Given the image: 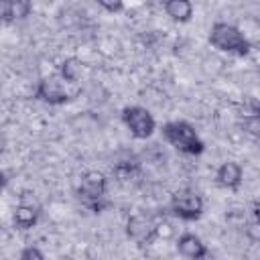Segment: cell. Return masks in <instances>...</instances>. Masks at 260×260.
<instances>
[{
  "label": "cell",
  "mask_w": 260,
  "mask_h": 260,
  "mask_svg": "<svg viewBox=\"0 0 260 260\" xmlns=\"http://www.w3.org/2000/svg\"><path fill=\"white\" fill-rule=\"evenodd\" d=\"M252 215H254V219L260 223V199H256V201L252 203Z\"/></svg>",
  "instance_id": "obj_18"
},
{
  "label": "cell",
  "mask_w": 260,
  "mask_h": 260,
  "mask_svg": "<svg viewBox=\"0 0 260 260\" xmlns=\"http://www.w3.org/2000/svg\"><path fill=\"white\" fill-rule=\"evenodd\" d=\"M160 136L167 144L187 156H199L205 152V142L197 134L195 126L187 120H171L160 126Z\"/></svg>",
  "instance_id": "obj_2"
},
{
  "label": "cell",
  "mask_w": 260,
  "mask_h": 260,
  "mask_svg": "<svg viewBox=\"0 0 260 260\" xmlns=\"http://www.w3.org/2000/svg\"><path fill=\"white\" fill-rule=\"evenodd\" d=\"M18 260H47V256H45V252L39 248V246H24L22 250H20V256H18Z\"/></svg>",
  "instance_id": "obj_17"
},
{
  "label": "cell",
  "mask_w": 260,
  "mask_h": 260,
  "mask_svg": "<svg viewBox=\"0 0 260 260\" xmlns=\"http://www.w3.org/2000/svg\"><path fill=\"white\" fill-rule=\"evenodd\" d=\"M30 12H32V2H28V0H4V2H0V16H2L4 24L22 20V18L30 16Z\"/></svg>",
  "instance_id": "obj_11"
},
{
  "label": "cell",
  "mask_w": 260,
  "mask_h": 260,
  "mask_svg": "<svg viewBox=\"0 0 260 260\" xmlns=\"http://www.w3.org/2000/svg\"><path fill=\"white\" fill-rule=\"evenodd\" d=\"M162 10L171 20L181 22V24L191 22V18L195 14V6H193L191 0H165Z\"/></svg>",
  "instance_id": "obj_12"
},
{
  "label": "cell",
  "mask_w": 260,
  "mask_h": 260,
  "mask_svg": "<svg viewBox=\"0 0 260 260\" xmlns=\"http://www.w3.org/2000/svg\"><path fill=\"white\" fill-rule=\"evenodd\" d=\"M32 98L37 102H43L47 106H65L73 100V93L67 89V83L59 77V73L53 75H45L37 81L35 89H32Z\"/></svg>",
  "instance_id": "obj_5"
},
{
  "label": "cell",
  "mask_w": 260,
  "mask_h": 260,
  "mask_svg": "<svg viewBox=\"0 0 260 260\" xmlns=\"http://www.w3.org/2000/svg\"><path fill=\"white\" fill-rule=\"evenodd\" d=\"M154 223H156V219H152L150 215H144V213L130 215L128 221H126V236H128V240H132L138 248H150L156 242Z\"/></svg>",
  "instance_id": "obj_7"
},
{
  "label": "cell",
  "mask_w": 260,
  "mask_h": 260,
  "mask_svg": "<svg viewBox=\"0 0 260 260\" xmlns=\"http://www.w3.org/2000/svg\"><path fill=\"white\" fill-rule=\"evenodd\" d=\"M203 211H205V201L191 187L177 189L169 199V213L181 221H197L203 215Z\"/></svg>",
  "instance_id": "obj_4"
},
{
  "label": "cell",
  "mask_w": 260,
  "mask_h": 260,
  "mask_svg": "<svg viewBox=\"0 0 260 260\" xmlns=\"http://www.w3.org/2000/svg\"><path fill=\"white\" fill-rule=\"evenodd\" d=\"M250 110H252V116L260 120V102H252V106H250Z\"/></svg>",
  "instance_id": "obj_19"
},
{
  "label": "cell",
  "mask_w": 260,
  "mask_h": 260,
  "mask_svg": "<svg viewBox=\"0 0 260 260\" xmlns=\"http://www.w3.org/2000/svg\"><path fill=\"white\" fill-rule=\"evenodd\" d=\"M95 4H98V8L106 10L108 14H120L126 10V4L122 0H98Z\"/></svg>",
  "instance_id": "obj_16"
},
{
  "label": "cell",
  "mask_w": 260,
  "mask_h": 260,
  "mask_svg": "<svg viewBox=\"0 0 260 260\" xmlns=\"http://www.w3.org/2000/svg\"><path fill=\"white\" fill-rule=\"evenodd\" d=\"M83 75V63L77 57H65L59 63V77L65 83H77Z\"/></svg>",
  "instance_id": "obj_13"
},
{
  "label": "cell",
  "mask_w": 260,
  "mask_h": 260,
  "mask_svg": "<svg viewBox=\"0 0 260 260\" xmlns=\"http://www.w3.org/2000/svg\"><path fill=\"white\" fill-rule=\"evenodd\" d=\"M154 234H156V240H162V242L177 238V230H175V225H173L169 219H156V223H154Z\"/></svg>",
  "instance_id": "obj_15"
},
{
  "label": "cell",
  "mask_w": 260,
  "mask_h": 260,
  "mask_svg": "<svg viewBox=\"0 0 260 260\" xmlns=\"http://www.w3.org/2000/svg\"><path fill=\"white\" fill-rule=\"evenodd\" d=\"M215 183L225 191H238L244 183V167L238 160H223L215 169Z\"/></svg>",
  "instance_id": "obj_9"
},
{
  "label": "cell",
  "mask_w": 260,
  "mask_h": 260,
  "mask_svg": "<svg viewBox=\"0 0 260 260\" xmlns=\"http://www.w3.org/2000/svg\"><path fill=\"white\" fill-rule=\"evenodd\" d=\"M207 41L213 49L228 53V55H234V57H246L252 51V43L244 35V30L232 22H225V20H215L211 24Z\"/></svg>",
  "instance_id": "obj_1"
},
{
  "label": "cell",
  "mask_w": 260,
  "mask_h": 260,
  "mask_svg": "<svg viewBox=\"0 0 260 260\" xmlns=\"http://www.w3.org/2000/svg\"><path fill=\"white\" fill-rule=\"evenodd\" d=\"M77 201L91 213L106 211L112 201L108 199V177L102 171H87L81 175V181L75 189Z\"/></svg>",
  "instance_id": "obj_3"
},
{
  "label": "cell",
  "mask_w": 260,
  "mask_h": 260,
  "mask_svg": "<svg viewBox=\"0 0 260 260\" xmlns=\"http://www.w3.org/2000/svg\"><path fill=\"white\" fill-rule=\"evenodd\" d=\"M175 248L185 260H205L209 256V248L205 242L193 234V232H183L175 238Z\"/></svg>",
  "instance_id": "obj_8"
},
{
  "label": "cell",
  "mask_w": 260,
  "mask_h": 260,
  "mask_svg": "<svg viewBox=\"0 0 260 260\" xmlns=\"http://www.w3.org/2000/svg\"><path fill=\"white\" fill-rule=\"evenodd\" d=\"M140 171V165L136 160H118L114 167H112V177L120 183L124 181H130L136 173Z\"/></svg>",
  "instance_id": "obj_14"
},
{
  "label": "cell",
  "mask_w": 260,
  "mask_h": 260,
  "mask_svg": "<svg viewBox=\"0 0 260 260\" xmlns=\"http://www.w3.org/2000/svg\"><path fill=\"white\" fill-rule=\"evenodd\" d=\"M41 219V207L32 205V203H20L14 207L12 211V223L16 230H32Z\"/></svg>",
  "instance_id": "obj_10"
},
{
  "label": "cell",
  "mask_w": 260,
  "mask_h": 260,
  "mask_svg": "<svg viewBox=\"0 0 260 260\" xmlns=\"http://www.w3.org/2000/svg\"><path fill=\"white\" fill-rule=\"evenodd\" d=\"M120 118L136 140H146L156 132V120L144 106H126L122 108Z\"/></svg>",
  "instance_id": "obj_6"
}]
</instances>
